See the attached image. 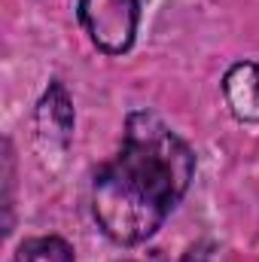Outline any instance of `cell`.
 Returning a JSON list of instances; mask_svg holds the SVG:
<instances>
[{"label": "cell", "instance_id": "5", "mask_svg": "<svg viewBox=\"0 0 259 262\" xmlns=\"http://www.w3.org/2000/svg\"><path fill=\"white\" fill-rule=\"evenodd\" d=\"M12 262H73V247L58 235L28 238L18 244Z\"/></svg>", "mask_w": 259, "mask_h": 262}, {"label": "cell", "instance_id": "2", "mask_svg": "<svg viewBox=\"0 0 259 262\" xmlns=\"http://www.w3.org/2000/svg\"><path fill=\"white\" fill-rule=\"evenodd\" d=\"M76 18L101 52L125 55L137 37L140 3L137 0H79Z\"/></svg>", "mask_w": 259, "mask_h": 262}, {"label": "cell", "instance_id": "3", "mask_svg": "<svg viewBox=\"0 0 259 262\" xmlns=\"http://www.w3.org/2000/svg\"><path fill=\"white\" fill-rule=\"evenodd\" d=\"M73 137V104L67 98V89L61 82H49L46 95L37 104V143L40 152L64 156Z\"/></svg>", "mask_w": 259, "mask_h": 262}, {"label": "cell", "instance_id": "4", "mask_svg": "<svg viewBox=\"0 0 259 262\" xmlns=\"http://www.w3.org/2000/svg\"><path fill=\"white\" fill-rule=\"evenodd\" d=\"M226 107L238 122H259V61H238L223 76Z\"/></svg>", "mask_w": 259, "mask_h": 262}, {"label": "cell", "instance_id": "1", "mask_svg": "<svg viewBox=\"0 0 259 262\" xmlns=\"http://www.w3.org/2000/svg\"><path fill=\"white\" fill-rule=\"evenodd\" d=\"M195 177L192 146L149 110H131L119 152L95 174L92 213L116 244H143L180 204Z\"/></svg>", "mask_w": 259, "mask_h": 262}]
</instances>
